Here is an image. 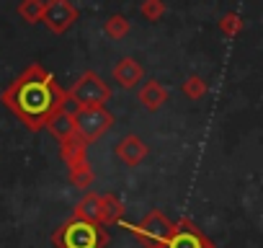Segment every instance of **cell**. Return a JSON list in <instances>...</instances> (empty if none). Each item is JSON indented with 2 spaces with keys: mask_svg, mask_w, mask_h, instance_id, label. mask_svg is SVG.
<instances>
[{
  "mask_svg": "<svg viewBox=\"0 0 263 248\" xmlns=\"http://www.w3.org/2000/svg\"><path fill=\"white\" fill-rule=\"evenodd\" d=\"M0 103H3L29 132H39L47 127V121L65 109L67 96L54 80V75L31 62L24 67L16 80L0 93Z\"/></svg>",
  "mask_w": 263,
  "mask_h": 248,
  "instance_id": "obj_1",
  "label": "cell"
},
{
  "mask_svg": "<svg viewBox=\"0 0 263 248\" xmlns=\"http://www.w3.org/2000/svg\"><path fill=\"white\" fill-rule=\"evenodd\" d=\"M108 243H111V235L101 222H88L75 215L52 233L54 248H106Z\"/></svg>",
  "mask_w": 263,
  "mask_h": 248,
  "instance_id": "obj_2",
  "label": "cell"
},
{
  "mask_svg": "<svg viewBox=\"0 0 263 248\" xmlns=\"http://www.w3.org/2000/svg\"><path fill=\"white\" fill-rule=\"evenodd\" d=\"M121 225H124L132 235H135L145 248H163L165 240H168V235L173 233V222H171L168 215L160 212V209H150L140 222H126V220H121Z\"/></svg>",
  "mask_w": 263,
  "mask_h": 248,
  "instance_id": "obj_3",
  "label": "cell"
},
{
  "mask_svg": "<svg viewBox=\"0 0 263 248\" xmlns=\"http://www.w3.org/2000/svg\"><path fill=\"white\" fill-rule=\"evenodd\" d=\"M72 127H75V135L90 145L96 140H101L103 135L111 132L114 127V114L106 109V106H88V109H75L72 111Z\"/></svg>",
  "mask_w": 263,
  "mask_h": 248,
  "instance_id": "obj_4",
  "label": "cell"
},
{
  "mask_svg": "<svg viewBox=\"0 0 263 248\" xmlns=\"http://www.w3.org/2000/svg\"><path fill=\"white\" fill-rule=\"evenodd\" d=\"M67 101H72L78 109H88V106H106L111 98V85L93 70H85L72 85L70 91H65Z\"/></svg>",
  "mask_w": 263,
  "mask_h": 248,
  "instance_id": "obj_5",
  "label": "cell"
},
{
  "mask_svg": "<svg viewBox=\"0 0 263 248\" xmlns=\"http://www.w3.org/2000/svg\"><path fill=\"white\" fill-rule=\"evenodd\" d=\"M163 248H217V245L191 217H181L178 222H173V233L168 235Z\"/></svg>",
  "mask_w": 263,
  "mask_h": 248,
  "instance_id": "obj_6",
  "label": "cell"
},
{
  "mask_svg": "<svg viewBox=\"0 0 263 248\" xmlns=\"http://www.w3.org/2000/svg\"><path fill=\"white\" fill-rule=\"evenodd\" d=\"M75 21H78V8L70 3V0H44L42 24H44L52 34H65V31H70Z\"/></svg>",
  "mask_w": 263,
  "mask_h": 248,
  "instance_id": "obj_7",
  "label": "cell"
},
{
  "mask_svg": "<svg viewBox=\"0 0 263 248\" xmlns=\"http://www.w3.org/2000/svg\"><path fill=\"white\" fill-rule=\"evenodd\" d=\"M147 155H150V145H147L140 135H135V132L124 135V137L116 143V158H119L121 163H126L129 168L140 166Z\"/></svg>",
  "mask_w": 263,
  "mask_h": 248,
  "instance_id": "obj_8",
  "label": "cell"
},
{
  "mask_svg": "<svg viewBox=\"0 0 263 248\" xmlns=\"http://www.w3.org/2000/svg\"><path fill=\"white\" fill-rule=\"evenodd\" d=\"M111 75H114V80H116L121 88L129 91V88H135V85L142 83V78H145V67H142L135 57H121V60L114 65Z\"/></svg>",
  "mask_w": 263,
  "mask_h": 248,
  "instance_id": "obj_9",
  "label": "cell"
},
{
  "mask_svg": "<svg viewBox=\"0 0 263 248\" xmlns=\"http://www.w3.org/2000/svg\"><path fill=\"white\" fill-rule=\"evenodd\" d=\"M124 212H126V207H124V202L114 194V191H108V194H101V209H98V222L106 227V225H121V220H124Z\"/></svg>",
  "mask_w": 263,
  "mask_h": 248,
  "instance_id": "obj_10",
  "label": "cell"
},
{
  "mask_svg": "<svg viewBox=\"0 0 263 248\" xmlns=\"http://www.w3.org/2000/svg\"><path fill=\"white\" fill-rule=\"evenodd\" d=\"M140 103L147 109V111H158L163 103H168V98H171V93H168V88L160 83V80H147L142 88H140Z\"/></svg>",
  "mask_w": 263,
  "mask_h": 248,
  "instance_id": "obj_11",
  "label": "cell"
},
{
  "mask_svg": "<svg viewBox=\"0 0 263 248\" xmlns=\"http://www.w3.org/2000/svg\"><path fill=\"white\" fill-rule=\"evenodd\" d=\"M47 130H49L60 143H65L67 137H72V135H75V127H72V114H70L67 109L57 111V114L47 121Z\"/></svg>",
  "mask_w": 263,
  "mask_h": 248,
  "instance_id": "obj_12",
  "label": "cell"
},
{
  "mask_svg": "<svg viewBox=\"0 0 263 248\" xmlns=\"http://www.w3.org/2000/svg\"><path fill=\"white\" fill-rule=\"evenodd\" d=\"M98 209H101V194L96 191H85V197L75 204V217L88 220V222H98Z\"/></svg>",
  "mask_w": 263,
  "mask_h": 248,
  "instance_id": "obj_13",
  "label": "cell"
},
{
  "mask_svg": "<svg viewBox=\"0 0 263 248\" xmlns=\"http://www.w3.org/2000/svg\"><path fill=\"white\" fill-rule=\"evenodd\" d=\"M60 153H62V161L70 166V163H78V161H85L88 158V145L78 135H72L65 143H60Z\"/></svg>",
  "mask_w": 263,
  "mask_h": 248,
  "instance_id": "obj_14",
  "label": "cell"
},
{
  "mask_svg": "<svg viewBox=\"0 0 263 248\" xmlns=\"http://www.w3.org/2000/svg\"><path fill=\"white\" fill-rule=\"evenodd\" d=\"M67 179L78 189H90V184H93V168H90L88 158L85 161H78V163H70L67 166Z\"/></svg>",
  "mask_w": 263,
  "mask_h": 248,
  "instance_id": "obj_15",
  "label": "cell"
},
{
  "mask_svg": "<svg viewBox=\"0 0 263 248\" xmlns=\"http://www.w3.org/2000/svg\"><path fill=\"white\" fill-rule=\"evenodd\" d=\"M129 31H132V24H129L126 16H121V13H114V16H108V19L103 21V34H106L108 39H114V42H121Z\"/></svg>",
  "mask_w": 263,
  "mask_h": 248,
  "instance_id": "obj_16",
  "label": "cell"
},
{
  "mask_svg": "<svg viewBox=\"0 0 263 248\" xmlns=\"http://www.w3.org/2000/svg\"><path fill=\"white\" fill-rule=\"evenodd\" d=\"M44 13V0H21L18 3V16L26 24H39Z\"/></svg>",
  "mask_w": 263,
  "mask_h": 248,
  "instance_id": "obj_17",
  "label": "cell"
},
{
  "mask_svg": "<svg viewBox=\"0 0 263 248\" xmlns=\"http://www.w3.org/2000/svg\"><path fill=\"white\" fill-rule=\"evenodd\" d=\"M206 91H209V85H206V80H204L201 75H189V78L183 80V96L191 98V101L204 98Z\"/></svg>",
  "mask_w": 263,
  "mask_h": 248,
  "instance_id": "obj_18",
  "label": "cell"
},
{
  "mask_svg": "<svg viewBox=\"0 0 263 248\" xmlns=\"http://www.w3.org/2000/svg\"><path fill=\"white\" fill-rule=\"evenodd\" d=\"M219 31H222L224 37H230V39L237 37V34L242 31V19H240L237 13H232V11L224 13V16L219 19Z\"/></svg>",
  "mask_w": 263,
  "mask_h": 248,
  "instance_id": "obj_19",
  "label": "cell"
},
{
  "mask_svg": "<svg viewBox=\"0 0 263 248\" xmlns=\"http://www.w3.org/2000/svg\"><path fill=\"white\" fill-rule=\"evenodd\" d=\"M140 13L147 21H160L165 16V3H163V0H142V3H140Z\"/></svg>",
  "mask_w": 263,
  "mask_h": 248,
  "instance_id": "obj_20",
  "label": "cell"
}]
</instances>
